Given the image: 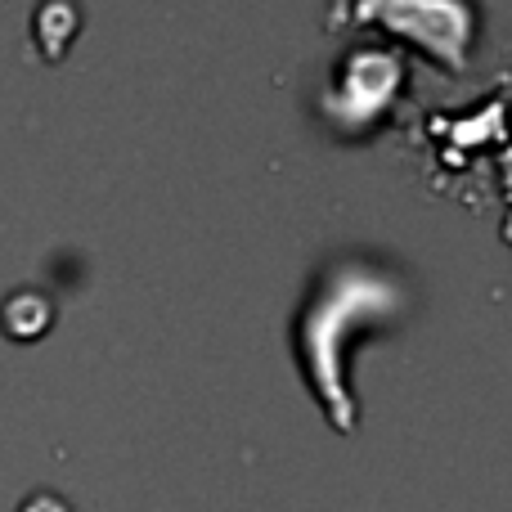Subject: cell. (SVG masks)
Returning a JSON list of instances; mask_svg holds the SVG:
<instances>
[]
</instances>
